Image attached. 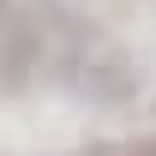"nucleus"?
Here are the masks:
<instances>
[]
</instances>
